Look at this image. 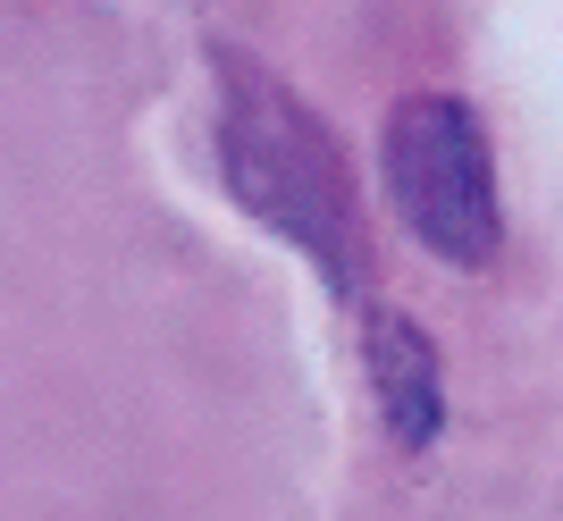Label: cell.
I'll return each mask as SVG.
<instances>
[{"mask_svg":"<svg viewBox=\"0 0 563 521\" xmlns=\"http://www.w3.org/2000/svg\"><path fill=\"white\" fill-rule=\"evenodd\" d=\"M211 68H219V177H228V193L278 244H295L336 295H353L362 286V202H353L345 143L261 59L211 51Z\"/></svg>","mask_w":563,"mask_h":521,"instance_id":"6da1fadb","label":"cell"},{"mask_svg":"<svg viewBox=\"0 0 563 521\" xmlns=\"http://www.w3.org/2000/svg\"><path fill=\"white\" fill-rule=\"evenodd\" d=\"M378 177L404 228L454 269H488L505 253V193H496L488 126L463 93H404L378 126Z\"/></svg>","mask_w":563,"mask_h":521,"instance_id":"7a4b0ae2","label":"cell"},{"mask_svg":"<svg viewBox=\"0 0 563 521\" xmlns=\"http://www.w3.org/2000/svg\"><path fill=\"white\" fill-rule=\"evenodd\" d=\"M362 362H371V396L378 421L404 454H421L438 429H446V379H438V345H429L421 320L404 311H371L362 320Z\"/></svg>","mask_w":563,"mask_h":521,"instance_id":"3957f363","label":"cell"}]
</instances>
